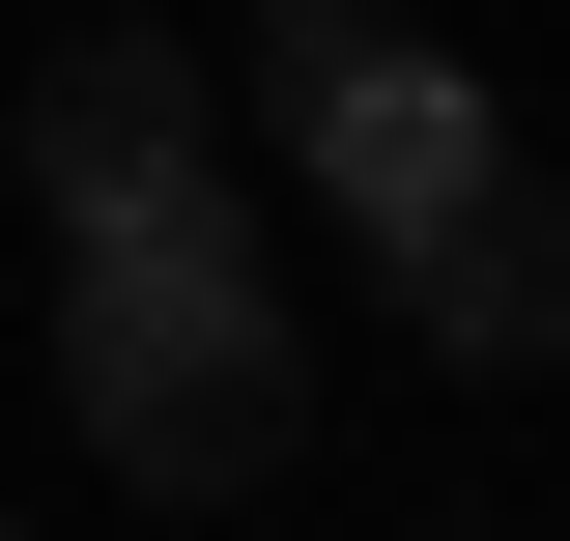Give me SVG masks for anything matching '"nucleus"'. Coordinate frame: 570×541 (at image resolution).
Instances as JSON below:
<instances>
[{
  "instance_id": "obj_2",
  "label": "nucleus",
  "mask_w": 570,
  "mask_h": 541,
  "mask_svg": "<svg viewBox=\"0 0 570 541\" xmlns=\"http://www.w3.org/2000/svg\"><path fill=\"white\" fill-rule=\"evenodd\" d=\"M257 115H285V171H314L343 228H428V200H456V171L513 142L485 86L400 29V0H257Z\"/></svg>"
},
{
  "instance_id": "obj_4",
  "label": "nucleus",
  "mask_w": 570,
  "mask_h": 541,
  "mask_svg": "<svg viewBox=\"0 0 570 541\" xmlns=\"http://www.w3.org/2000/svg\"><path fill=\"white\" fill-rule=\"evenodd\" d=\"M228 142H200V58H171V29H58V58H29V200L58 228H142V200H200Z\"/></svg>"
},
{
  "instance_id": "obj_1",
  "label": "nucleus",
  "mask_w": 570,
  "mask_h": 541,
  "mask_svg": "<svg viewBox=\"0 0 570 541\" xmlns=\"http://www.w3.org/2000/svg\"><path fill=\"white\" fill-rule=\"evenodd\" d=\"M58 400H86V456L171 484V513H228V484L314 456V342H285V285L228 257V171L58 257Z\"/></svg>"
},
{
  "instance_id": "obj_3",
  "label": "nucleus",
  "mask_w": 570,
  "mask_h": 541,
  "mask_svg": "<svg viewBox=\"0 0 570 541\" xmlns=\"http://www.w3.org/2000/svg\"><path fill=\"white\" fill-rule=\"evenodd\" d=\"M371 257H400V342H428V371H570V171H542V142H485V171H456L428 228H371Z\"/></svg>"
}]
</instances>
